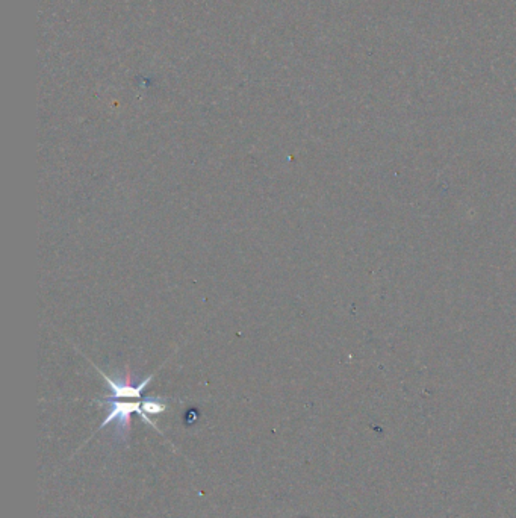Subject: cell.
Returning <instances> with one entry per match:
<instances>
[{
	"instance_id": "6da1fadb",
	"label": "cell",
	"mask_w": 516,
	"mask_h": 518,
	"mask_svg": "<svg viewBox=\"0 0 516 518\" xmlns=\"http://www.w3.org/2000/svg\"><path fill=\"white\" fill-rule=\"evenodd\" d=\"M99 405L108 408V415L100 424L99 431L103 429L108 424L116 422V435L120 442L127 441L130 433V417L132 414H138L139 417H144L143 413V402H123L120 399L106 397L103 400H96Z\"/></svg>"
},
{
	"instance_id": "7a4b0ae2",
	"label": "cell",
	"mask_w": 516,
	"mask_h": 518,
	"mask_svg": "<svg viewBox=\"0 0 516 518\" xmlns=\"http://www.w3.org/2000/svg\"><path fill=\"white\" fill-rule=\"evenodd\" d=\"M100 374L103 376L106 385H108V388L111 390V396L108 397L121 399V400L123 399H139L141 397L143 391L147 388V386H149V383L153 379V374H150L149 377H145V379L136 383L132 374H130V372H126L125 374H117L114 377L105 374L103 372H100Z\"/></svg>"
},
{
	"instance_id": "3957f363",
	"label": "cell",
	"mask_w": 516,
	"mask_h": 518,
	"mask_svg": "<svg viewBox=\"0 0 516 518\" xmlns=\"http://www.w3.org/2000/svg\"><path fill=\"white\" fill-rule=\"evenodd\" d=\"M167 402L161 399V397H147L143 400V413H144V417H143V422L150 424L152 427H154V429L159 431V427L154 424L149 415H158V414H163L167 411ZM161 432V431H159Z\"/></svg>"
}]
</instances>
